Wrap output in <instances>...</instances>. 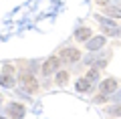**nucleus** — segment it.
I'll return each instance as SVG.
<instances>
[{
	"instance_id": "423d86ee",
	"label": "nucleus",
	"mask_w": 121,
	"mask_h": 119,
	"mask_svg": "<svg viewBox=\"0 0 121 119\" xmlns=\"http://www.w3.org/2000/svg\"><path fill=\"white\" fill-rule=\"evenodd\" d=\"M103 44H105V36H97V38L87 40V48H89V51H97V48H101Z\"/></svg>"
},
{
	"instance_id": "6e6552de",
	"label": "nucleus",
	"mask_w": 121,
	"mask_h": 119,
	"mask_svg": "<svg viewBox=\"0 0 121 119\" xmlns=\"http://www.w3.org/2000/svg\"><path fill=\"white\" fill-rule=\"evenodd\" d=\"M89 89H91V81L89 79H79L77 81V91L79 93H87Z\"/></svg>"
},
{
	"instance_id": "f257e3e1",
	"label": "nucleus",
	"mask_w": 121,
	"mask_h": 119,
	"mask_svg": "<svg viewBox=\"0 0 121 119\" xmlns=\"http://www.w3.org/2000/svg\"><path fill=\"white\" fill-rule=\"evenodd\" d=\"M20 85L24 87L28 93H35V91L39 89V83H36V79L30 75V73H22L20 75Z\"/></svg>"
},
{
	"instance_id": "20e7f679",
	"label": "nucleus",
	"mask_w": 121,
	"mask_h": 119,
	"mask_svg": "<svg viewBox=\"0 0 121 119\" xmlns=\"http://www.w3.org/2000/svg\"><path fill=\"white\" fill-rule=\"evenodd\" d=\"M99 22H101V28H103L105 34H117V26H115V22H111L109 18H103V16H99Z\"/></svg>"
},
{
	"instance_id": "0eeeda50",
	"label": "nucleus",
	"mask_w": 121,
	"mask_h": 119,
	"mask_svg": "<svg viewBox=\"0 0 121 119\" xmlns=\"http://www.w3.org/2000/svg\"><path fill=\"white\" fill-rule=\"evenodd\" d=\"M8 111H10V115H12V117H16V119L24 117V107H22V105H18V103L10 105V107H8Z\"/></svg>"
},
{
	"instance_id": "2eb2a0df",
	"label": "nucleus",
	"mask_w": 121,
	"mask_h": 119,
	"mask_svg": "<svg viewBox=\"0 0 121 119\" xmlns=\"http://www.w3.org/2000/svg\"><path fill=\"white\" fill-rule=\"evenodd\" d=\"M103 101H105V95L103 93H101L99 97H95V103H103Z\"/></svg>"
},
{
	"instance_id": "f03ea898",
	"label": "nucleus",
	"mask_w": 121,
	"mask_h": 119,
	"mask_svg": "<svg viewBox=\"0 0 121 119\" xmlns=\"http://www.w3.org/2000/svg\"><path fill=\"white\" fill-rule=\"evenodd\" d=\"M60 59L67 61V63H75V61L81 59V53H79L77 48H65V51L60 53Z\"/></svg>"
},
{
	"instance_id": "4468645a",
	"label": "nucleus",
	"mask_w": 121,
	"mask_h": 119,
	"mask_svg": "<svg viewBox=\"0 0 121 119\" xmlns=\"http://www.w3.org/2000/svg\"><path fill=\"white\" fill-rule=\"evenodd\" d=\"M109 113H111L113 117H119V115H121V103H119V105H113L111 109H109Z\"/></svg>"
},
{
	"instance_id": "ddd939ff",
	"label": "nucleus",
	"mask_w": 121,
	"mask_h": 119,
	"mask_svg": "<svg viewBox=\"0 0 121 119\" xmlns=\"http://www.w3.org/2000/svg\"><path fill=\"white\" fill-rule=\"evenodd\" d=\"M67 79H69V75H67L65 71H60L59 75H56V83H59V85H63V83H67Z\"/></svg>"
},
{
	"instance_id": "9b49d317",
	"label": "nucleus",
	"mask_w": 121,
	"mask_h": 119,
	"mask_svg": "<svg viewBox=\"0 0 121 119\" xmlns=\"http://www.w3.org/2000/svg\"><path fill=\"white\" fill-rule=\"evenodd\" d=\"M105 12H107L109 16H115V18L121 16V8H115V6H113V8H111V6H107V8H105Z\"/></svg>"
},
{
	"instance_id": "dca6fc26",
	"label": "nucleus",
	"mask_w": 121,
	"mask_h": 119,
	"mask_svg": "<svg viewBox=\"0 0 121 119\" xmlns=\"http://www.w3.org/2000/svg\"><path fill=\"white\" fill-rule=\"evenodd\" d=\"M0 101H2V97H0Z\"/></svg>"
},
{
	"instance_id": "7ed1b4c3",
	"label": "nucleus",
	"mask_w": 121,
	"mask_h": 119,
	"mask_svg": "<svg viewBox=\"0 0 121 119\" xmlns=\"http://www.w3.org/2000/svg\"><path fill=\"white\" fill-rule=\"evenodd\" d=\"M59 65H60V59H56V57H51V59H48L47 63L43 65V73H44V75H51V73H55L56 69H59Z\"/></svg>"
},
{
	"instance_id": "1a4fd4ad",
	"label": "nucleus",
	"mask_w": 121,
	"mask_h": 119,
	"mask_svg": "<svg viewBox=\"0 0 121 119\" xmlns=\"http://www.w3.org/2000/svg\"><path fill=\"white\" fill-rule=\"evenodd\" d=\"M75 38H77V40H89L91 38V30L89 28H79L77 32H75Z\"/></svg>"
},
{
	"instance_id": "39448f33",
	"label": "nucleus",
	"mask_w": 121,
	"mask_h": 119,
	"mask_svg": "<svg viewBox=\"0 0 121 119\" xmlns=\"http://www.w3.org/2000/svg\"><path fill=\"white\" fill-rule=\"evenodd\" d=\"M115 89H117V81H115V79H105V81L101 83V93H103V95L113 93Z\"/></svg>"
},
{
	"instance_id": "f8f14e48",
	"label": "nucleus",
	"mask_w": 121,
	"mask_h": 119,
	"mask_svg": "<svg viewBox=\"0 0 121 119\" xmlns=\"http://www.w3.org/2000/svg\"><path fill=\"white\" fill-rule=\"evenodd\" d=\"M87 79H89L91 83H95L97 79H99V71H97V67H95V69H91V71H89V75H87Z\"/></svg>"
},
{
	"instance_id": "f3484780",
	"label": "nucleus",
	"mask_w": 121,
	"mask_h": 119,
	"mask_svg": "<svg viewBox=\"0 0 121 119\" xmlns=\"http://www.w3.org/2000/svg\"><path fill=\"white\" fill-rule=\"evenodd\" d=\"M0 119H4V117H0Z\"/></svg>"
},
{
	"instance_id": "9d476101",
	"label": "nucleus",
	"mask_w": 121,
	"mask_h": 119,
	"mask_svg": "<svg viewBox=\"0 0 121 119\" xmlns=\"http://www.w3.org/2000/svg\"><path fill=\"white\" fill-rule=\"evenodd\" d=\"M0 85H4V87H14V79L8 75H2L0 77Z\"/></svg>"
}]
</instances>
